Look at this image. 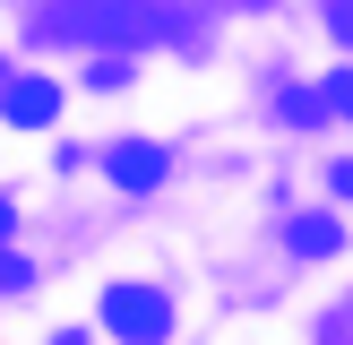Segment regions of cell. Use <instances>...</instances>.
<instances>
[{"mask_svg":"<svg viewBox=\"0 0 353 345\" xmlns=\"http://www.w3.org/2000/svg\"><path fill=\"white\" fill-rule=\"evenodd\" d=\"M52 345H86V337H52Z\"/></svg>","mask_w":353,"mask_h":345,"instance_id":"cell-10","label":"cell"},{"mask_svg":"<svg viewBox=\"0 0 353 345\" xmlns=\"http://www.w3.org/2000/svg\"><path fill=\"white\" fill-rule=\"evenodd\" d=\"M319 112H336V121H353V69H336V78H319Z\"/></svg>","mask_w":353,"mask_h":345,"instance_id":"cell-6","label":"cell"},{"mask_svg":"<svg viewBox=\"0 0 353 345\" xmlns=\"http://www.w3.org/2000/svg\"><path fill=\"white\" fill-rule=\"evenodd\" d=\"M34 285V268H26V250H0V293H26Z\"/></svg>","mask_w":353,"mask_h":345,"instance_id":"cell-7","label":"cell"},{"mask_svg":"<svg viewBox=\"0 0 353 345\" xmlns=\"http://www.w3.org/2000/svg\"><path fill=\"white\" fill-rule=\"evenodd\" d=\"M0 241H9V199H0Z\"/></svg>","mask_w":353,"mask_h":345,"instance_id":"cell-9","label":"cell"},{"mask_svg":"<svg viewBox=\"0 0 353 345\" xmlns=\"http://www.w3.org/2000/svg\"><path fill=\"white\" fill-rule=\"evenodd\" d=\"M103 328H112L121 345H155L172 328V310H164L155 285H112V293H103Z\"/></svg>","mask_w":353,"mask_h":345,"instance_id":"cell-2","label":"cell"},{"mask_svg":"<svg viewBox=\"0 0 353 345\" xmlns=\"http://www.w3.org/2000/svg\"><path fill=\"white\" fill-rule=\"evenodd\" d=\"M336 216H302V224H293V250H302V259H327V250H336Z\"/></svg>","mask_w":353,"mask_h":345,"instance_id":"cell-5","label":"cell"},{"mask_svg":"<svg viewBox=\"0 0 353 345\" xmlns=\"http://www.w3.org/2000/svg\"><path fill=\"white\" fill-rule=\"evenodd\" d=\"M103 172H112L121 190H155V181H164V147H147V138H121V147L103 155Z\"/></svg>","mask_w":353,"mask_h":345,"instance_id":"cell-4","label":"cell"},{"mask_svg":"<svg viewBox=\"0 0 353 345\" xmlns=\"http://www.w3.org/2000/svg\"><path fill=\"white\" fill-rule=\"evenodd\" d=\"M0 112H9L17 130H52V112H61V86H52V78H9V86H0Z\"/></svg>","mask_w":353,"mask_h":345,"instance_id":"cell-3","label":"cell"},{"mask_svg":"<svg viewBox=\"0 0 353 345\" xmlns=\"http://www.w3.org/2000/svg\"><path fill=\"white\" fill-rule=\"evenodd\" d=\"M327 181H336V199H353V155H336V164H327Z\"/></svg>","mask_w":353,"mask_h":345,"instance_id":"cell-8","label":"cell"},{"mask_svg":"<svg viewBox=\"0 0 353 345\" xmlns=\"http://www.w3.org/2000/svg\"><path fill=\"white\" fill-rule=\"evenodd\" d=\"M43 26L52 34H78V43H121V34H138L147 26V9H130V0H61V9H43Z\"/></svg>","mask_w":353,"mask_h":345,"instance_id":"cell-1","label":"cell"}]
</instances>
